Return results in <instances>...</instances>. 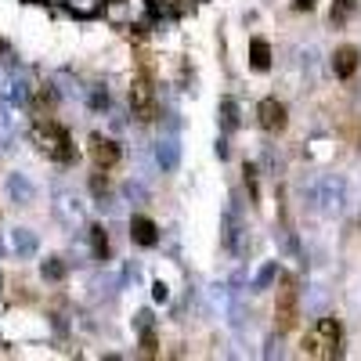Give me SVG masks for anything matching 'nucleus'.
<instances>
[{"label":"nucleus","instance_id":"1","mask_svg":"<svg viewBox=\"0 0 361 361\" xmlns=\"http://www.w3.org/2000/svg\"><path fill=\"white\" fill-rule=\"evenodd\" d=\"M33 145H37V152L47 156L51 163H73V159H76V145H73L69 130H66L62 123H54L51 116H40V119H37Z\"/></svg>","mask_w":361,"mask_h":361},{"label":"nucleus","instance_id":"2","mask_svg":"<svg viewBox=\"0 0 361 361\" xmlns=\"http://www.w3.org/2000/svg\"><path fill=\"white\" fill-rule=\"evenodd\" d=\"M130 112L141 123H152L159 116V98H156V76H152V62L148 54H141V66L134 73V83H130Z\"/></svg>","mask_w":361,"mask_h":361},{"label":"nucleus","instance_id":"3","mask_svg":"<svg viewBox=\"0 0 361 361\" xmlns=\"http://www.w3.org/2000/svg\"><path fill=\"white\" fill-rule=\"evenodd\" d=\"M304 354L314 361H333L343 354V329L336 318H318L307 336H304Z\"/></svg>","mask_w":361,"mask_h":361},{"label":"nucleus","instance_id":"4","mask_svg":"<svg viewBox=\"0 0 361 361\" xmlns=\"http://www.w3.org/2000/svg\"><path fill=\"white\" fill-rule=\"evenodd\" d=\"M296 322H300V289L293 275H282L275 289V329L279 333H293Z\"/></svg>","mask_w":361,"mask_h":361},{"label":"nucleus","instance_id":"5","mask_svg":"<svg viewBox=\"0 0 361 361\" xmlns=\"http://www.w3.org/2000/svg\"><path fill=\"white\" fill-rule=\"evenodd\" d=\"M257 123L267 130V134H282L289 127V109L279 102V98H264L257 105Z\"/></svg>","mask_w":361,"mask_h":361},{"label":"nucleus","instance_id":"6","mask_svg":"<svg viewBox=\"0 0 361 361\" xmlns=\"http://www.w3.org/2000/svg\"><path fill=\"white\" fill-rule=\"evenodd\" d=\"M90 159H94V166L98 170H116L119 166V159H123V148H119L112 137H102V134H94L90 137Z\"/></svg>","mask_w":361,"mask_h":361},{"label":"nucleus","instance_id":"7","mask_svg":"<svg viewBox=\"0 0 361 361\" xmlns=\"http://www.w3.org/2000/svg\"><path fill=\"white\" fill-rule=\"evenodd\" d=\"M357 66H361V51H357L354 44L336 47V54H333V73H336L340 80H350V76L357 73Z\"/></svg>","mask_w":361,"mask_h":361},{"label":"nucleus","instance_id":"8","mask_svg":"<svg viewBox=\"0 0 361 361\" xmlns=\"http://www.w3.org/2000/svg\"><path fill=\"white\" fill-rule=\"evenodd\" d=\"M130 238H134V243L137 246H156L159 243V228H156V221L152 217H134L130 221Z\"/></svg>","mask_w":361,"mask_h":361},{"label":"nucleus","instance_id":"9","mask_svg":"<svg viewBox=\"0 0 361 361\" xmlns=\"http://www.w3.org/2000/svg\"><path fill=\"white\" fill-rule=\"evenodd\" d=\"M250 66L257 69V73H267L271 69V44L267 40H250Z\"/></svg>","mask_w":361,"mask_h":361},{"label":"nucleus","instance_id":"10","mask_svg":"<svg viewBox=\"0 0 361 361\" xmlns=\"http://www.w3.org/2000/svg\"><path fill=\"white\" fill-rule=\"evenodd\" d=\"M33 109H37V116H51V109H54V90L37 87V94H33Z\"/></svg>","mask_w":361,"mask_h":361},{"label":"nucleus","instance_id":"11","mask_svg":"<svg viewBox=\"0 0 361 361\" xmlns=\"http://www.w3.org/2000/svg\"><path fill=\"white\" fill-rule=\"evenodd\" d=\"M90 238H94V257L105 260V257H109V235H105V228L94 224V228H90Z\"/></svg>","mask_w":361,"mask_h":361},{"label":"nucleus","instance_id":"12","mask_svg":"<svg viewBox=\"0 0 361 361\" xmlns=\"http://www.w3.org/2000/svg\"><path fill=\"white\" fill-rule=\"evenodd\" d=\"M357 8V0H336L333 4V22H347V15Z\"/></svg>","mask_w":361,"mask_h":361},{"label":"nucleus","instance_id":"13","mask_svg":"<svg viewBox=\"0 0 361 361\" xmlns=\"http://www.w3.org/2000/svg\"><path fill=\"white\" fill-rule=\"evenodd\" d=\"M141 350H145L148 357L156 354V333H152V329H145V336H141Z\"/></svg>","mask_w":361,"mask_h":361},{"label":"nucleus","instance_id":"14","mask_svg":"<svg viewBox=\"0 0 361 361\" xmlns=\"http://www.w3.org/2000/svg\"><path fill=\"white\" fill-rule=\"evenodd\" d=\"M105 170H98L94 173V180H90V188H94V195H102V192H109V177H102Z\"/></svg>","mask_w":361,"mask_h":361},{"label":"nucleus","instance_id":"15","mask_svg":"<svg viewBox=\"0 0 361 361\" xmlns=\"http://www.w3.org/2000/svg\"><path fill=\"white\" fill-rule=\"evenodd\" d=\"M44 275H47V279H62V275H66V267L58 264V260H51V264H44Z\"/></svg>","mask_w":361,"mask_h":361},{"label":"nucleus","instance_id":"16","mask_svg":"<svg viewBox=\"0 0 361 361\" xmlns=\"http://www.w3.org/2000/svg\"><path fill=\"white\" fill-rule=\"evenodd\" d=\"M296 8H300V11H311V8H314V0H296Z\"/></svg>","mask_w":361,"mask_h":361}]
</instances>
